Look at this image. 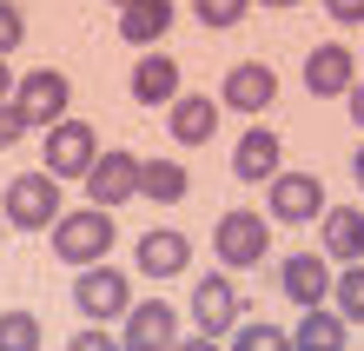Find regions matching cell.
Returning <instances> with one entry per match:
<instances>
[{"instance_id": "1", "label": "cell", "mask_w": 364, "mask_h": 351, "mask_svg": "<svg viewBox=\"0 0 364 351\" xmlns=\"http://www.w3.org/2000/svg\"><path fill=\"white\" fill-rule=\"evenodd\" d=\"M113 239H119V226H113V212H100V206H87V212H60L53 219V252H60V266H106V252H113Z\"/></svg>"}, {"instance_id": "2", "label": "cell", "mask_w": 364, "mask_h": 351, "mask_svg": "<svg viewBox=\"0 0 364 351\" xmlns=\"http://www.w3.org/2000/svg\"><path fill=\"white\" fill-rule=\"evenodd\" d=\"M0 212H7V226H20V232H47L60 212V179L53 172H14L7 179V192H0Z\"/></svg>"}, {"instance_id": "3", "label": "cell", "mask_w": 364, "mask_h": 351, "mask_svg": "<svg viewBox=\"0 0 364 351\" xmlns=\"http://www.w3.org/2000/svg\"><path fill=\"white\" fill-rule=\"evenodd\" d=\"M212 252H219L225 272H252V266H265V252H272V226H265L259 212H219V226H212Z\"/></svg>"}, {"instance_id": "4", "label": "cell", "mask_w": 364, "mask_h": 351, "mask_svg": "<svg viewBox=\"0 0 364 351\" xmlns=\"http://www.w3.org/2000/svg\"><path fill=\"white\" fill-rule=\"evenodd\" d=\"M265 212L285 219V226H311V219H325L331 212L325 179H318V172H278L272 192H265Z\"/></svg>"}, {"instance_id": "5", "label": "cell", "mask_w": 364, "mask_h": 351, "mask_svg": "<svg viewBox=\"0 0 364 351\" xmlns=\"http://www.w3.org/2000/svg\"><path fill=\"white\" fill-rule=\"evenodd\" d=\"M14 106H20V120H27V126H60V120H67V106H73V86H67V73H53V67L20 73L14 80Z\"/></svg>"}, {"instance_id": "6", "label": "cell", "mask_w": 364, "mask_h": 351, "mask_svg": "<svg viewBox=\"0 0 364 351\" xmlns=\"http://www.w3.org/2000/svg\"><path fill=\"white\" fill-rule=\"evenodd\" d=\"M73 312L80 318H126L133 312V285L119 266H87L73 278Z\"/></svg>"}, {"instance_id": "7", "label": "cell", "mask_w": 364, "mask_h": 351, "mask_svg": "<svg viewBox=\"0 0 364 351\" xmlns=\"http://www.w3.org/2000/svg\"><path fill=\"white\" fill-rule=\"evenodd\" d=\"M93 159H100V140H93L87 120H60V126H47V166H40V172H53V179H87Z\"/></svg>"}, {"instance_id": "8", "label": "cell", "mask_w": 364, "mask_h": 351, "mask_svg": "<svg viewBox=\"0 0 364 351\" xmlns=\"http://www.w3.org/2000/svg\"><path fill=\"white\" fill-rule=\"evenodd\" d=\"M192 318H199V332H205V338H232V325L245 318L232 272H205L199 285H192Z\"/></svg>"}, {"instance_id": "9", "label": "cell", "mask_w": 364, "mask_h": 351, "mask_svg": "<svg viewBox=\"0 0 364 351\" xmlns=\"http://www.w3.org/2000/svg\"><path fill=\"white\" fill-rule=\"evenodd\" d=\"M87 199H93L100 212L139 199V152H100L93 172H87Z\"/></svg>"}, {"instance_id": "10", "label": "cell", "mask_w": 364, "mask_h": 351, "mask_svg": "<svg viewBox=\"0 0 364 351\" xmlns=\"http://www.w3.org/2000/svg\"><path fill=\"white\" fill-rule=\"evenodd\" d=\"M179 345V312L166 298H146L126 312V332H119V351H173Z\"/></svg>"}, {"instance_id": "11", "label": "cell", "mask_w": 364, "mask_h": 351, "mask_svg": "<svg viewBox=\"0 0 364 351\" xmlns=\"http://www.w3.org/2000/svg\"><path fill=\"white\" fill-rule=\"evenodd\" d=\"M351 86H358V53H351V47L325 40V47L305 53V93H318V100H345Z\"/></svg>"}, {"instance_id": "12", "label": "cell", "mask_w": 364, "mask_h": 351, "mask_svg": "<svg viewBox=\"0 0 364 351\" xmlns=\"http://www.w3.org/2000/svg\"><path fill=\"white\" fill-rule=\"evenodd\" d=\"M272 100H278V73L265 67V60H239V67L225 73V86H219V106H232V113H252V120H259Z\"/></svg>"}, {"instance_id": "13", "label": "cell", "mask_w": 364, "mask_h": 351, "mask_svg": "<svg viewBox=\"0 0 364 351\" xmlns=\"http://www.w3.org/2000/svg\"><path fill=\"white\" fill-rule=\"evenodd\" d=\"M278 285H285V298L298 305V312H311V305H325V298H331L338 272L325 266V258H311V252H291L285 266H278Z\"/></svg>"}, {"instance_id": "14", "label": "cell", "mask_w": 364, "mask_h": 351, "mask_svg": "<svg viewBox=\"0 0 364 351\" xmlns=\"http://www.w3.org/2000/svg\"><path fill=\"white\" fill-rule=\"evenodd\" d=\"M133 266H139L146 278H179V272L192 266V239L173 232V226H153V232L133 246Z\"/></svg>"}, {"instance_id": "15", "label": "cell", "mask_w": 364, "mask_h": 351, "mask_svg": "<svg viewBox=\"0 0 364 351\" xmlns=\"http://www.w3.org/2000/svg\"><path fill=\"white\" fill-rule=\"evenodd\" d=\"M133 100L139 106H173L179 100V60L173 53H139L133 60Z\"/></svg>"}, {"instance_id": "16", "label": "cell", "mask_w": 364, "mask_h": 351, "mask_svg": "<svg viewBox=\"0 0 364 351\" xmlns=\"http://www.w3.org/2000/svg\"><path fill=\"white\" fill-rule=\"evenodd\" d=\"M219 113H225L219 100H205V93H179V100H173V113H166V126H173V140H179V146H205L212 133H219Z\"/></svg>"}, {"instance_id": "17", "label": "cell", "mask_w": 364, "mask_h": 351, "mask_svg": "<svg viewBox=\"0 0 364 351\" xmlns=\"http://www.w3.org/2000/svg\"><path fill=\"white\" fill-rule=\"evenodd\" d=\"M232 172H239V179H278V133L272 126H245L239 133V146H232Z\"/></svg>"}, {"instance_id": "18", "label": "cell", "mask_w": 364, "mask_h": 351, "mask_svg": "<svg viewBox=\"0 0 364 351\" xmlns=\"http://www.w3.org/2000/svg\"><path fill=\"white\" fill-rule=\"evenodd\" d=\"M318 226H325V258L364 266V206H331Z\"/></svg>"}, {"instance_id": "19", "label": "cell", "mask_w": 364, "mask_h": 351, "mask_svg": "<svg viewBox=\"0 0 364 351\" xmlns=\"http://www.w3.org/2000/svg\"><path fill=\"white\" fill-rule=\"evenodd\" d=\"M351 345V325L331 312V305H311L305 318L291 325V351H345Z\"/></svg>"}, {"instance_id": "20", "label": "cell", "mask_w": 364, "mask_h": 351, "mask_svg": "<svg viewBox=\"0 0 364 351\" xmlns=\"http://www.w3.org/2000/svg\"><path fill=\"white\" fill-rule=\"evenodd\" d=\"M166 27H173V0H133V7H119L126 47H153V40H166Z\"/></svg>"}, {"instance_id": "21", "label": "cell", "mask_w": 364, "mask_h": 351, "mask_svg": "<svg viewBox=\"0 0 364 351\" xmlns=\"http://www.w3.org/2000/svg\"><path fill=\"white\" fill-rule=\"evenodd\" d=\"M139 199L179 206V199H186V166H179V159H139Z\"/></svg>"}, {"instance_id": "22", "label": "cell", "mask_w": 364, "mask_h": 351, "mask_svg": "<svg viewBox=\"0 0 364 351\" xmlns=\"http://www.w3.org/2000/svg\"><path fill=\"white\" fill-rule=\"evenodd\" d=\"M225 345L232 351H291V332H278V325H265V318H239Z\"/></svg>"}, {"instance_id": "23", "label": "cell", "mask_w": 364, "mask_h": 351, "mask_svg": "<svg viewBox=\"0 0 364 351\" xmlns=\"http://www.w3.org/2000/svg\"><path fill=\"white\" fill-rule=\"evenodd\" d=\"M331 312L345 318V325H364V266L338 272V285H331Z\"/></svg>"}, {"instance_id": "24", "label": "cell", "mask_w": 364, "mask_h": 351, "mask_svg": "<svg viewBox=\"0 0 364 351\" xmlns=\"http://www.w3.org/2000/svg\"><path fill=\"white\" fill-rule=\"evenodd\" d=\"M0 351H40V318L33 312H0Z\"/></svg>"}, {"instance_id": "25", "label": "cell", "mask_w": 364, "mask_h": 351, "mask_svg": "<svg viewBox=\"0 0 364 351\" xmlns=\"http://www.w3.org/2000/svg\"><path fill=\"white\" fill-rule=\"evenodd\" d=\"M252 0H192V14H199V27H239Z\"/></svg>"}, {"instance_id": "26", "label": "cell", "mask_w": 364, "mask_h": 351, "mask_svg": "<svg viewBox=\"0 0 364 351\" xmlns=\"http://www.w3.org/2000/svg\"><path fill=\"white\" fill-rule=\"evenodd\" d=\"M20 33H27V20H20V7H14V0H0V60H7V53L20 47Z\"/></svg>"}, {"instance_id": "27", "label": "cell", "mask_w": 364, "mask_h": 351, "mask_svg": "<svg viewBox=\"0 0 364 351\" xmlns=\"http://www.w3.org/2000/svg\"><path fill=\"white\" fill-rule=\"evenodd\" d=\"M20 133H27V120H20V106L7 100V106H0V152H7V146H14Z\"/></svg>"}, {"instance_id": "28", "label": "cell", "mask_w": 364, "mask_h": 351, "mask_svg": "<svg viewBox=\"0 0 364 351\" xmlns=\"http://www.w3.org/2000/svg\"><path fill=\"white\" fill-rule=\"evenodd\" d=\"M113 345H119V338H106L100 325H87V332H73V345H67V351H113Z\"/></svg>"}, {"instance_id": "29", "label": "cell", "mask_w": 364, "mask_h": 351, "mask_svg": "<svg viewBox=\"0 0 364 351\" xmlns=\"http://www.w3.org/2000/svg\"><path fill=\"white\" fill-rule=\"evenodd\" d=\"M325 14L338 20V27H358V20H364V0H325Z\"/></svg>"}, {"instance_id": "30", "label": "cell", "mask_w": 364, "mask_h": 351, "mask_svg": "<svg viewBox=\"0 0 364 351\" xmlns=\"http://www.w3.org/2000/svg\"><path fill=\"white\" fill-rule=\"evenodd\" d=\"M173 351H219V338H205V332H192V338H179Z\"/></svg>"}, {"instance_id": "31", "label": "cell", "mask_w": 364, "mask_h": 351, "mask_svg": "<svg viewBox=\"0 0 364 351\" xmlns=\"http://www.w3.org/2000/svg\"><path fill=\"white\" fill-rule=\"evenodd\" d=\"M345 100H351V120H358V126H364V80H358V86H351V93H345Z\"/></svg>"}, {"instance_id": "32", "label": "cell", "mask_w": 364, "mask_h": 351, "mask_svg": "<svg viewBox=\"0 0 364 351\" xmlns=\"http://www.w3.org/2000/svg\"><path fill=\"white\" fill-rule=\"evenodd\" d=\"M7 100H14V67L0 60V106H7Z\"/></svg>"}, {"instance_id": "33", "label": "cell", "mask_w": 364, "mask_h": 351, "mask_svg": "<svg viewBox=\"0 0 364 351\" xmlns=\"http://www.w3.org/2000/svg\"><path fill=\"white\" fill-rule=\"evenodd\" d=\"M351 166H358V186H364V152H358V159H351Z\"/></svg>"}, {"instance_id": "34", "label": "cell", "mask_w": 364, "mask_h": 351, "mask_svg": "<svg viewBox=\"0 0 364 351\" xmlns=\"http://www.w3.org/2000/svg\"><path fill=\"white\" fill-rule=\"evenodd\" d=\"M265 7H298V0H265Z\"/></svg>"}, {"instance_id": "35", "label": "cell", "mask_w": 364, "mask_h": 351, "mask_svg": "<svg viewBox=\"0 0 364 351\" xmlns=\"http://www.w3.org/2000/svg\"><path fill=\"white\" fill-rule=\"evenodd\" d=\"M113 7H133V0H113Z\"/></svg>"}, {"instance_id": "36", "label": "cell", "mask_w": 364, "mask_h": 351, "mask_svg": "<svg viewBox=\"0 0 364 351\" xmlns=\"http://www.w3.org/2000/svg\"><path fill=\"white\" fill-rule=\"evenodd\" d=\"M0 232H7V212H0Z\"/></svg>"}]
</instances>
